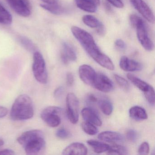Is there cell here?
Listing matches in <instances>:
<instances>
[{
	"label": "cell",
	"instance_id": "e575fe53",
	"mask_svg": "<svg viewBox=\"0 0 155 155\" xmlns=\"http://www.w3.org/2000/svg\"><path fill=\"white\" fill-rule=\"evenodd\" d=\"M74 82V76L71 72H69L67 75V83L68 86L71 87Z\"/></svg>",
	"mask_w": 155,
	"mask_h": 155
},
{
	"label": "cell",
	"instance_id": "4316f807",
	"mask_svg": "<svg viewBox=\"0 0 155 155\" xmlns=\"http://www.w3.org/2000/svg\"><path fill=\"white\" fill-rule=\"evenodd\" d=\"M81 127L84 132L89 135H96L98 131L96 126L87 121L83 122L81 125Z\"/></svg>",
	"mask_w": 155,
	"mask_h": 155
},
{
	"label": "cell",
	"instance_id": "74e56055",
	"mask_svg": "<svg viewBox=\"0 0 155 155\" xmlns=\"http://www.w3.org/2000/svg\"><path fill=\"white\" fill-rule=\"evenodd\" d=\"M8 109L5 107L0 106V118L4 117L8 114Z\"/></svg>",
	"mask_w": 155,
	"mask_h": 155
},
{
	"label": "cell",
	"instance_id": "9a60e30c",
	"mask_svg": "<svg viewBox=\"0 0 155 155\" xmlns=\"http://www.w3.org/2000/svg\"><path fill=\"white\" fill-rule=\"evenodd\" d=\"M61 58L62 62L65 64H68L69 61H74L77 60V54L75 50L70 44L67 42H64L62 44Z\"/></svg>",
	"mask_w": 155,
	"mask_h": 155
},
{
	"label": "cell",
	"instance_id": "5bb4252c",
	"mask_svg": "<svg viewBox=\"0 0 155 155\" xmlns=\"http://www.w3.org/2000/svg\"><path fill=\"white\" fill-rule=\"evenodd\" d=\"M87 153V147L79 142H75L69 145L62 151V154L65 155H85Z\"/></svg>",
	"mask_w": 155,
	"mask_h": 155
},
{
	"label": "cell",
	"instance_id": "4fadbf2b",
	"mask_svg": "<svg viewBox=\"0 0 155 155\" xmlns=\"http://www.w3.org/2000/svg\"><path fill=\"white\" fill-rule=\"evenodd\" d=\"M119 65L120 68L126 71H139L142 68V65L140 63L130 59L126 56L121 57Z\"/></svg>",
	"mask_w": 155,
	"mask_h": 155
},
{
	"label": "cell",
	"instance_id": "d4e9b609",
	"mask_svg": "<svg viewBox=\"0 0 155 155\" xmlns=\"http://www.w3.org/2000/svg\"><path fill=\"white\" fill-rule=\"evenodd\" d=\"M19 41L20 42L22 47L29 52L34 53L37 51L36 46L32 41L27 37L21 36L19 38Z\"/></svg>",
	"mask_w": 155,
	"mask_h": 155
},
{
	"label": "cell",
	"instance_id": "44dd1931",
	"mask_svg": "<svg viewBox=\"0 0 155 155\" xmlns=\"http://www.w3.org/2000/svg\"><path fill=\"white\" fill-rule=\"evenodd\" d=\"M40 6L45 10L54 15H61L63 14L65 11L64 8L60 5L58 3H53V4L42 3L40 4Z\"/></svg>",
	"mask_w": 155,
	"mask_h": 155
},
{
	"label": "cell",
	"instance_id": "83f0119b",
	"mask_svg": "<svg viewBox=\"0 0 155 155\" xmlns=\"http://www.w3.org/2000/svg\"><path fill=\"white\" fill-rule=\"evenodd\" d=\"M114 77L116 82L120 87L122 88L123 89L125 90H129V85L128 81L125 78L117 75V74H115L114 75Z\"/></svg>",
	"mask_w": 155,
	"mask_h": 155
},
{
	"label": "cell",
	"instance_id": "7bdbcfd3",
	"mask_svg": "<svg viewBox=\"0 0 155 155\" xmlns=\"http://www.w3.org/2000/svg\"><path fill=\"white\" fill-rule=\"evenodd\" d=\"M105 8L107 10V11H110L111 8H110V7L107 4H105Z\"/></svg>",
	"mask_w": 155,
	"mask_h": 155
},
{
	"label": "cell",
	"instance_id": "8fae6325",
	"mask_svg": "<svg viewBox=\"0 0 155 155\" xmlns=\"http://www.w3.org/2000/svg\"><path fill=\"white\" fill-rule=\"evenodd\" d=\"M135 8L150 23H154L155 21L154 14L150 8L143 0H130Z\"/></svg>",
	"mask_w": 155,
	"mask_h": 155
},
{
	"label": "cell",
	"instance_id": "60d3db41",
	"mask_svg": "<svg viewBox=\"0 0 155 155\" xmlns=\"http://www.w3.org/2000/svg\"><path fill=\"white\" fill-rule=\"evenodd\" d=\"M44 3L47 4H53V3H58V0H41Z\"/></svg>",
	"mask_w": 155,
	"mask_h": 155
},
{
	"label": "cell",
	"instance_id": "30bf717a",
	"mask_svg": "<svg viewBox=\"0 0 155 155\" xmlns=\"http://www.w3.org/2000/svg\"><path fill=\"white\" fill-rule=\"evenodd\" d=\"M92 86L98 90L103 92H110L114 89V85L112 81L102 73H97Z\"/></svg>",
	"mask_w": 155,
	"mask_h": 155
},
{
	"label": "cell",
	"instance_id": "6da1fadb",
	"mask_svg": "<svg viewBox=\"0 0 155 155\" xmlns=\"http://www.w3.org/2000/svg\"><path fill=\"white\" fill-rule=\"evenodd\" d=\"M71 31L85 51L98 64L109 70L114 69V64L111 60L101 52L93 37L89 33L76 26L71 28Z\"/></svg>",
	"mask_w": 155,
	"mask_h": 155
},
{
	"label": "cell",
	"instance_id": "f1b7e54d",
	"mask_svg": "<svg viewBox=\"0 0 155 155\" xmlns=\"http://www.w3.org/2000/svg\"><path fill=\"white\" fill-rule=\"evenodd\" d=\"M127 139L131 142H135L137 141L138 137V135L137 131L134 130H128L126 134Z\"/></svg>",
	"mask_w": 155,
	"mask_h": 155
},
{
	"label": "cell",
	"instance_id": "f35d334b",
	"mask_svg": "<svg viewBox=\"0 0 155 155\" xmlns=\"http://www.w3.org/2000/svg\"><path fill=\"white\" fill-rule=\"evenodd\" d=\"M97 32L100 36H103L105 33V29L104 25L101 23V25L97 28Z\"/></svg>",
	"mask_w": 155,
	"mask_h": 155
},
{
	"label": "cell",
	"instance_id": "836d02e7",
	"mask_svg": "<svg viewBox=\"0 0 155 155\" xmlns=\"http://www.w3.org/2000/svg\"><path fill=\"white\" fill-rule=\"evenodd\" d=\"M115 46L117 48L121 50H124L126 49V44L122 40L120 39H117L115 41Z\"/></svg>",
	"mask_w": 155,
	"mask_h": 155
},
{
	"label": "cell",
	"instance_id": "1f68e13d",
	"mask_svg": "<svg viewBox=\"0 0 155 155\" xmlns=\"http://www.w3.org/2000/svg\"><path fill=\"white\" fill-rule=\"evenodd\" d=\"M142 19L137 16L135 14H132L130 15V23L131 25L133 26L134 28H135L136 26L142 20Z\"/></svg>",
	"mask_w": 155,
	"mask_h": 155
},
{
	"label": "cell",
	"instance_id": "277c9868",
	"mask_svg": "<svg viewBox=\"0 0 155 155\" xmlns=\"http://www.w3.org/2000/svg\"><path fill=\"white\" fill-rule=\"evenodd\" d=\"M32 72L37 81L41 84H46L48 81V74L46 62L42 54L36 51L33 54Z\"/></svg>",
	"mask_w": 155,
	"mask_h": 155
},
{
	"label": "cell",
	"instance_id": "7402d4cb",
	"mask_svg": "<svg viewBox=\"0 0 155 155\" xmlns=\"http://www.w3.org/2000/svg\"><path fill=\"white\" fill-rule=\"evenodd\" d=\"M12 22V17L9 12L0 3V23L10 25Z\"/></svg>",
	"mask_w": 155,
	"mask_h": 155
},
{
	"label": "cell",
	"instance_id": "5b68a950",
	"mask_svg": "<svg viewBox=\"0 0 155 155\" xmlns=\"http://www.w3.org/2000/svg\"><path fill=\"white\" fill-rule=\"evenodd\" d=\"M62 109L59 107L50 106L44 109L41 113V119L50 127H56L61 122L59 115Z\"/></svg>",
	"mask_w": 155,
	"mask_h": 155
},
{
	"label": "cell",
	"instance_id": "cb8c5ba5",
	"mask_svg": "<svg viewBox=\"0 0 155 155\" xmlns=\"http://www.w3.org/2000/svg\"><path fill=\"white\" fill-rule=\"evenodd\" d=\"M82 21L85 25L92 28H97L101 24L97 18L91 15H87L83 16Z\"/></svg>",
	"mask_w": 155,
	"mask_h": 155
},
{
	"label": "cell",
	"instance_id": "7c38bea8",
	"mask_svg": "<svg viewBox=\"0 0 155 155\" xmlns=\"http://www.w3.org/2000/svg\"><path fill=\"white\" fill-rule=\"evenodd\" d=\"M80 78L82 81L89 86H93L96 73L94 69L88 65H82L79 69Z\"/></svg>",
	"mask_w": 155,
	"mask_h": 155
},
{
	"label": "cell",
	"instance_id": "484cf974",
	"mask_svg": "<svg viewBox=\"0 0 155 155\" xmlns=\"http://www.w3.org/2000/svg\"><path fill=\"white\" fill-rule=\"evenodd\" d=\"M107 154L110 155H127L128 150L125 147L120 145H115L110 146Z\"/></svg>",
	"mask_w": 155,
	"mask_h": 155
},
{
	"label": "cell",
	"instance_id": "9c48e42d",
	"mask_svg": "<svg viewBox=\"0 0 155 155\" xmlns=\"http://www.w3.org/2000/svg\"><path fill=\"white\" fill-rule=\"evenodd\" d=\"M16 13L22 17H28L31 13V7L28 0H6Z\"/></svg>",
	"mask_w": 155,
	"mask_h": 155
},
{
	"label": "cell",
	"instance_id": "2e32d148",
	"mask_svg": "<svg viewBox=\"0 0 155 155\" xmlns=\"http://www.w3.org/2000/svg\"><path fill=\"white\" fill-rule=\"evenodd\" d=\"M81 115L87 122H90L97 126H101L102 121L97 113L90 108H85L81 111Z\"/></svg>",
	"mask_w": 155,
	"mask_h": 155
},
{
	"label": "cell",
	"instance_id": "52a82bcc",
	"mask_svg": "<svg viewBox=\"0 0 155 155\" xmlns=\"http://www.w3.org/2000/svg\"><path fill=\"white\" fill-rule=\"evenodd\" d=\"M66 106L69 120L72 124H76L79 118V101L74 93H69L67 95Z\"/></svg>",
	"mask_w": 155,
	"mask_h": 155
},
{
	"label": "cell",
	"instance_id": "7a4b0ae2",
	"mask_svg": "<svg viewBox=\"0 0 155 155\" xmlns=\"http://www.w3.org/2000/svg\"><path fill=\"white\" fill-rule=\"evenodd\" d=\"M17 140L24 147L28 155L39 154L46 147L43 132L39 130L25 131L18 137Z\"/></svg>",
	"mask_w": 155,
	"mask_h": 155
},
{
	"label": "cell",
	"instance_id": "b9f144b4",
	"mask_svg": "<svg viewBox=\"0 0 155 155\" xmlns=\"http://www.w3.org/2000/svg\"><path fill=\"white\" fill-rule=\"evenodd\" d=\"M91 2L95 3L97 6H99L100 4V0H91Z\"/></svg>",
	"mask_w": 155,
	"mask_h": 155
},
{
	"label": "cell",
	"instance_id": "ac0fdd59",
	"mask_svg": "<svg viewBox=\"0 0 155 155\" xmlns=\"http://www.w3.org/2000/svg\"><path fill=\"white\" fill-rule=\"evenodd\" d=\"M129 115L131 118L137 121L144 120L148 117L146 110L139 106H134L130 108Z\"/></svg>",
	"mask_w": 155,
	"mask_h": 155
},
{
	"label": "cell",
	"instance_id": "3957f363",
	"mask_svg": "<svg viewBox=\"0 0 155 155\" xmlns=\"http://www.w3.org/2000/svg\"><path fill=\"white\" fill-rule=\"evenodd\" d=\"M33 102L27 94H21L15 100L12 107L10 117L14 120L30 119L34 116Z\"/></svg>",
	"mask_w": 155,
	"mask_h": 155
},
{
	"label": "cell",
	"instance_id": "603a6c76",
	"mask_svg": "<svg viewBox=\"0 0 155 155\" xmlns=\"http://www.w3.org/2000/svg\"><path fill=\"white\" fill-rule=\"evenodd\" d=\"M101 110L105 115H110L113 110V106L110 101L106 98H102L98 101Z\"/></svg>",
	"mask_w": 155,
	"mask_h": 155
},
{
	"label": "cell",
	"instance_id": "ffe728a7",
	"mask_svg": "<svg viewBox=\"0 0 155 155\" xmlns=\"http://www.w3.org/2000/svg\"><path fill=\"white\" fill-rule=\"evenodd\" d=\"M87 143L91 147H92L94 152L98 154L107 151L110 147V146L106 143L100 142L97 140H88Z\"/></svg>",
	"mask_w": 155,
	"mask_h": 155
},
{
	"label": "cell",
	"instance_id": "ee69618b",
	"mask_svg": "<svg viewBox=\"0 0 155 155\" xmlns=\"http://www.w3.org/2000/svg\"><path fill=\"white\" fill-rule=\"evenodd\" d=\"M4 141H3V140L0 139V147L3 146V145H4Z\"/></svg>",
	"mask_w": 155,
	"mask_h": 155
},
{
	"label": "cell",
	"instance_id": "4dcf8cb0",
	"mask_svg": "<svg viewBox=\"0 0 155 155\" xmlns=\"http://www.w3.org/2000/svg\"><path fill=\"white\" fill-rule=\"evenodd\" d=\"M56 136L58 137L61 139H66L69 136V133L63 128L58 130L56 132Z\"/></svg>",
	"mask_w": 155,
	"mask_h": 155
},
{
	"label": "cell",
	"instance_id": "d6a6232c",
	"mask_svg": "<svg viewBox=\"0 0 155 155\" xmlns=\"http://www.w3.org/2000/svg\"><path fill=\"white\" fill-rule=\"evenodd\" d=\"M111 5L118 8H122L124 7V3L122 0H107Z\"/></svg>",
	"mask_w": 155,
	"mask_h": 155
},
{
	"label": "cell",
	"instance_id": "8d00e7d4",
	"mask_svg": "<svg viewBox=\"0 0 155 155\" xmlns=\"http://www.w3.org/2000/svg\"><path fill=\"white\" fill-rule=\"evenodd\" d=\"M15 154V152L10 149H5L0 150V155H13Z\"/></svg>",
	"mask_w": 155,
	"mask_h": 155
},
{
	"label": "cell",
	"instance_id": "ba28073f",
	"mask_svg": "<svg viewBox=\"0 0 155 155\" xmlns=\"http://www.w3.org/2000/svg\"><path fill=\"white\" fill-rule=\"evenodd\" d=\"M135 28L137 30V37L141 46L147 51H152L154 48V44L149 38L147 27L143 20Z\"/></svg>",
	"mask_w": 155,
	"mask_h": 155
},
{
	"label": "cell",
	"instance_id": "ab89813d",
	"mask_svg": "<svg viewBox=\"0 0 155 155\" xmlns=\"http://www.w3.org/2000/svg\"><path fill=\"white\" fill-rule=\"evenodd\" d=\"M97 99L92 94H90L87 97V101L90 103H94L97 102Z\"/></svg>",
	"mask_w": 155,
	"mask_h": 155
},
{
	"label": "cell",
	"instance_id": "d6986e66",
	"mask_svg": "<svg viewBox=\"0 0 155 155\" xmlns=\"http://www.w3.org/2000/svg\"><path fill=\"white\" fill-rule=\"evenodd\" d=\"M77 7L84 11L90 13H94L97 11V6L91 0H75Z\"/></svg>",
	"mask_w": 155,
	"mask_h": 155
},
{
	"label": "cell",
	"instance_id": "f546056e",
	"mask_svg": "<svg viewBox=\"0 0 155 155\" xmlns=\"http://www.w3.org/2000/svg\"><path fill=\"white\" fill-rule=\"evenodd\" d=\"M149 151V145L147 142H143L139 147L138 153L140 155H147L148 154Z\"/></svg>",
	"mask_w": 155,
	"mask_h": 155
},
{
	"label": "cell",
	"instance_id": "d590c367",
	"mask_svg": "<svg viewBox=\"0 0 155 155\" xmlns=\"http://www.w3.org/2000/svg\"><path fill=\"white\" fill-rule=\"evenodd\" d=\"M63 91H64L63 88L61 87H59L58 88L56 89L54 92V97L57 98L60 97L63 94Z\"/></svg>",
	"mask_w": 155,
	"mask_h": 155
},
{
	"label": "cell",
	"instance_id": "e0dca14e",
	"mask_svg": "<svg viewBox=\"0 0 155 155\" xmlns=\"http://www.w3.org/2000/svg\"><path fill=\"white\" fill-rule=\"evenodd\" d=\"M98 138L102 141L108 142H120L124 140V137L120 133L111 131L101 132L98 136Z\"/></svg>",
	"mask_w": 155,
	"mask_h": 155
},
{
	"label": "cell",
	"instance_id": "8992f818",
	"mask_svg": "<svg viewBox=\"0 0 155 155\" xmlns=\"http://www.w3.org/2000/svg\"><path fill=\"white\" fill-rule=\"evenodd\" d=\"M127 77L136 87L144 93L145 97L149 103L151 105H154L155 96L153 87L130 73L127 74Z\"/></svg>",
	"mask_w": 155,
	"mask_h": 155
}]
</instances>
